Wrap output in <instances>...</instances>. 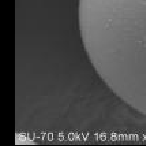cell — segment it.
I'll use <instances>...</instances> for the list:
<instances>
[{
    "mask_svg": "<svg viewBox=\"0 0 146 146\" xmlns=\"http://www.w3.org/2000/svg\"><path fill=\"white\" fill-rule=\"evenodd\" d=\"M78 23L101 80L146 116V0H79Z\"/></svg>",
    "mask_w": 146,
    "mask_h": 146,
    "instance_id": "1",
    "label": "cell"
}]
</instances>
